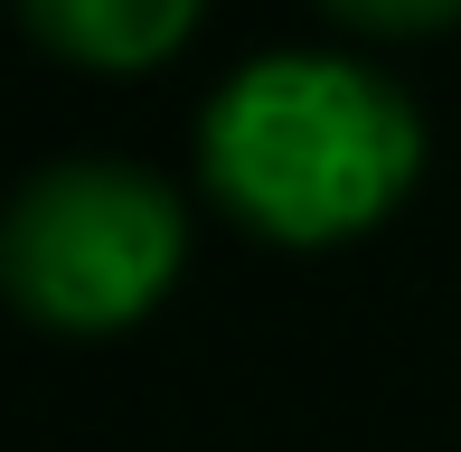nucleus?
<instances>
[{"mask_svg": "<svg viewBox=\"0 0 461 452\" xmlns=\"http://www.w3.org/2000/svg\"><path fill=\"white\" fill-rule=\"evenodd\" d=\"M424 179V113L376 57L264 48L198 113V189L264 245H339Z\"/></svg>", "mask_w": 461, "mask_h": 452, "instance_id": "nucleus-1", "label": "nucleus"}, {"mask_svg": "<svg viewBox=\"0 0 461 452\" xmlns=\"http://www.w3.org/2000/svg\"><path fill=\"white\" fill-rule=\"evenodd\" d=\"M188 264V208L160 170L141 160H48L19 179L10 217H0V293L38 330H132L141 312L170 302Z\"/></svg>", "mask_w": 461, "mask_h": 452, "instance_id": "nucleus-2", "label": "nucleus"}, {"mask_svg": "<svg viewBox=\"0 0 461 452\" xmlns=\"http://www.w3.org/2000/svg\"><path fill=\"white\" fill-rule=\"evenodd\" d=\"M19 19H29V38L48 57H67V67L141 76L207 19V0H19Z\"/></svg>", "mask_w": 461, "mask_h": 452, "instance_id": "nucleus-3", "label": "nucleus"}, {"mask_svg": "<svg viewBox=\"0 0 461 452\" xmlns=\"http://www.w3.org/2000/svg\"><path fill=\"white\" fill-rule=\"evenodd\" d=\"M339 29H367V38H433L461 19V0H321Z\"/></svg>", "mask_w": 461, "mask_h": 452, "instance_id": "nucleus-4", "label": "nucleus"}]
</instances>
